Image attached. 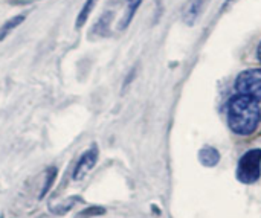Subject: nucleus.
<instances>
[{
    "instance_id": "1",
    "label": "nucleus",
    "mask_w": 261,
    "mask_h": 218,
    "mask_svg": "<svg viewBox=\"0 0 261 218\" xmlns=\"http://www.w3.org/2000/svg\"><path fill=\"white\" fill-rule=\"evenodd\" d=\"M260 118L258 101L245 95H237L231 98L228 105V124L236 134L248 136L254 133L260 122Z\"/></svg>"
},
{
    "instance_id": "2",
    "label": "nucleus",
    "mask_w": 261,
    "mask_h": 218,
    "mask_svg": "<svg viewBox=\"0 0 261 218\" xmlns=\"http://www.w3.org/2000/svg\"><path fill=\"white\" fill-rule=\"evenodd\" d=\"M261 174V150H251L242 156L237 167V179L242 183H254Z\"/></svg>"
},
{
    "instance_id": "3",
    "label": "nucleus",
    "mask_w": 261,
    "mask_h": 218,
    "mask_svg": "<svg viewBox=\"0 0 261 218\" xmlns=\"http://www.w3.org/2000/svg\"><path fill=\"white\" fill-rule=\"evenodd\" d=\"M236 89L239 95L261 99V69H251L242 72L236 79Z\"/></svg>"
},
{
    "instance_id": "4",
    "label": "nucleus",
    "mask_w": 261,
    "mask_h": 218,
    "mask_svg": "<svg viewBox=\"0 0 261 218\" xmlns=\"http://www.w3.org/2000/svg\"><path fill=\"white\" fill-rule=\"evenodd\" d=\"M96 160H98V148L96 147H92L90 150H87L78 160L75 170H73V179L75 180H80L83 179L95 165H96Z\"/></svg>"
},
{
    "instance_id": "5",
    "label": "nucleus",
    "mask_w": 261,
    "mask_h": 218,
    "mask_svg": "<svg viewBox=\"0 0 261 218\" xmlns=\"http://www.w3.org/2000/svg\"><path fill=\"white\" fill-rule=\"evenodd\" d=\"M202 8H203V0H190L182 11V20L185 21V24L193 26L196 20L200 17Z\"/></svg>"
},
{
    "instance_id": "6",
    "label": "nucleus",
    "mask_w": 261,
    "mask_h": 218,
    "mask_svg": "<svg viewBox=\"0 0 261 218\" xmlns=\"http://www.w3.org/2000/svg\"><path fill=\"white\" fill-rule=\"evenodd\" d=\"M199 159L205 167H216L220 160V153L213 147H205L199 151Z\"/></svg>"
},
{
    "instance_id": "7",
    "label": "nucleus",
    "mask_w": 261,
    "mask_h": 218,
    "mask_svg": "<svg viewBox=\"0 0 261 218\" xmlns=\"http://www.w3.org/2000/svg\"><path fill=\"white\" fill-rule=\"evenodd\" d=\"M24 15L23 14H20V15H14L12 18H9L8 21H5L2 26H0V40H3V38H6L9 34H11V31H14L15 28H18L23 21H24Z\"/></svg>"
},
{
    "instance_id": "8",
    "label": "nucleus",
    "mask_w": 261,
    "mask_h": 218,
    "mask_svg": "<svg viewBox=\"0 0 261 218\" xmlns=\"http://www.w3.org/2000/svg\"><path fill=\"white\" fill-rule=\"evenodd\" d=\"M96 2H98V0H86V3L83 5L80 14H78V17H76V28H78V29L83 28V26L86 24V21L89 20L90 12H92V9L95 8Z\"/></svg>"
},
{
    "instance_id": "9",
    "label": "nucleus",
    "mask_w": 261,
    "mask_h": 218,
    "mask_svg": "<svg viewBox=\"0 0 261 218\" xmlns=\"http://www.w3.org/2000/svg\"><path fill=\"white\" fill-rule=\"evenodd\" d=\"M112 18H113V12H112V11H107V12L99 18V21L96 23L95 31H96L98 34H106V31H107V28H109Z\"/></svg>"
},
{
    "instance_id": "10",
    "label": "nucleus",
    "mask_w": 261,
    "mask_h": 218,
    "mask_svg": "<svg viewBox=\"0 0 261 218\" xmlns=\"http://www.w3.org/2000/svg\"><path fill=\"white\" fill-rule=\"evenodd\" d=\"M55 177H57V168H50V170H47V173H46V180H44L43 189H41V193H40V197H44V196H46V193L50 189V186H52V183H54Z\"/></svg>"
},
{
    "instance_id": "11",
    "label": "nucleus",
    "mask_w": 261,
    "mask_h": 218,
    "mask_svg": "<svg viewBox=\"0 0 261 218\" xmlns=\"http://www.w3.org/2000/svg\"><path fill=\"white\" fill-rule=\"evenodd\" d=\"M76 202H81V200H80L78 197H75V199H69V200H66V203L58 205V206H54L50 211H52V212H55V214H66L67 211H70V208H73V205H75Z\"/></svg>"
},
{
    "instance_id": "12",
    "label": "nucleus",
    "mask_w": 261,
    "mask_h": 218,
    "mask_svg": "<svg viewBox=\"0 0 261 218\" xmlns=\"http://www.w3.org/2000/svg\"><path fill=\"white\" fill-rule=\"evenodd\" d=\"M98 214H104V209H98V208H89L87 211H84L80 217L89 218L90 215H98Z\"/></svg>"
},
{
    "instance_id": "13",
    "label": "nucleus",
    "mask_w": 261,
    "mask_h": 218,
    "mask_svg": "<svg viewBox=\"0 0 261 218\" xmlns=\"http://www.w3.org/2000/svg\"><path fill=\"white\" fill-rule=\"evenodd\" d=\"M258 60L261 61V43H260V46H258Z\"/></svg>"
}]
</instances>
